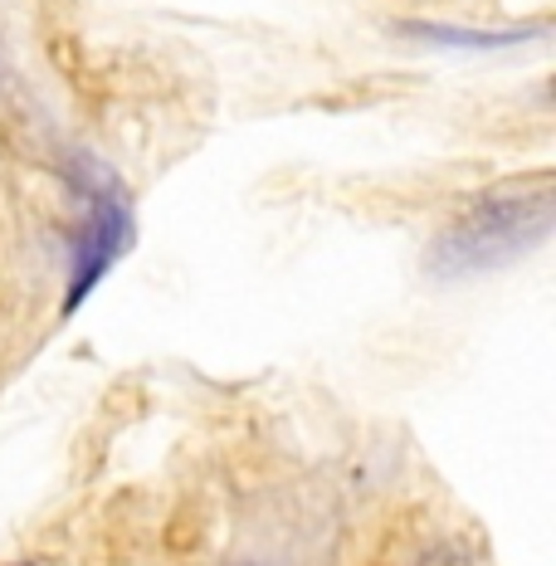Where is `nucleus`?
Here are the masks:
<instances>
[{
  "label": "nucleus",
  "mask_w": 556,
  "mask_h": 566,
  "mask_svg": "<svg viewBox=\"0 0 556 566\" xmlns=\"http://www.w3.org/2000/svg\"><path fill=\"white\" fill-rule=\"evenodd\" d=\"M406 34H420L430 44H469V50H499V44H517L532 30H449V25H406Z\"/></svg>",
  "instance_id": "3"
},
{
  "label": "nucleus",
  "mask_w": 556,
  "mask_h": 566,
  "mask_svg": "<svg viewBox=\"0 0 556 566\" xmlns=\"http://www.w3.org/2000/svg\"><path fill=\"white\" fill-rule=\"evenodd\" d=\"M552 216H556L552 176L507 181L499 191L473 200L464 216L434 240L424 264L440 279H464V274H479V269H499L507 259L537 250L552 234Z\"/></svg>",
  "instance_id": "1"
},
{
  "label": "nucleus",
  "mask_w": 556,
  "mask_h": 566,
  "mask_svg": "<svg viewBox=\"0 0 556 566\" xmlns=\"http://www.w3.org/2000/svg\"><path fill=\"white\" fill-rule=\"evenodd\" d=\"M20 566H34V562H20Z\"/></svg>",
  "instance_id": "4"
},
{
  "label": "nucleus",
  "mask_w": 556,
  "mask_h": 566,
  "mask_svg": "<svg viewBox=\"0 0 556 566\" xmlns=\"http://www.w3.org/2000/svg\"><path fill=\"white\" fill-rule=\"evenodd\" d=\"M84 186H88V216L74 244V279H69L64 313H74L98 289V279L127 254V244H133V206H127L123 186L103 167H93V161L84 171Z\"/></svg>",
  "instance_id": "2"
}]
</instances>
